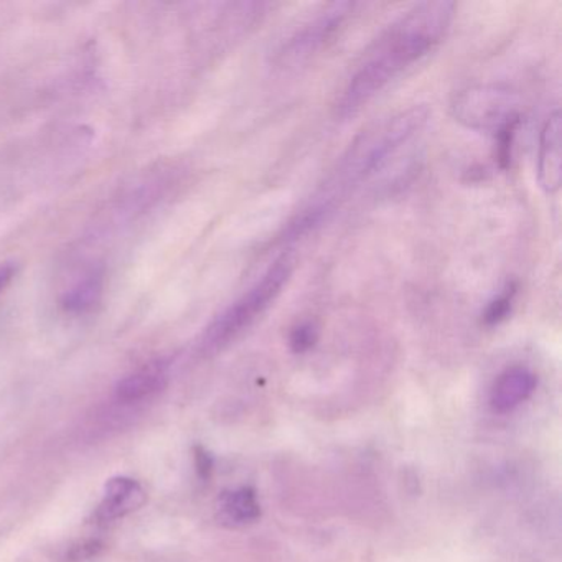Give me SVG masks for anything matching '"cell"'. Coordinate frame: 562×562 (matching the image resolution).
I'll use <instances>...</instances> for the list:
<instances>
[{
    "label": "cell",
    "instance_id": "cell-16",
    "mask_svg": "<svg viewBox=\"0 0 562 562\" xmlns=\"http://www.w3.org/2000/svg\"><path fill=\"white\" fill-rule=\"evenodd\" d=\"M15 276V266L14 265H4L0 266V294L8 289V285L11 284L12 279Z\"/></svg>",
    "mask_w": 562,
    "mask_h": 562
},
{
    "label": "cell",
    "instance_id": "cell-7",
    "mask_svg": "<svg viewBox=\"0 0 562 562\" xmlns=\"http://www.w3.org/2000/svg\"><path fill=\"white\" fill-rule=\"evenodd\" d=\"M538 386V378L529 368L509 367L496 378L490 391V406L495 413L506 414L529 400Z\"/></svg>",
    "mask_w": 562,
    "mask_h": 562
},
{
    "label": "cell",
    "instance_id": "cell-9",
    "mask_svg": "<svg viewBox=\"0 0 562 562\" xmlns=\"http://www.w3.org/2000/svg\"><path fill=\"white\" fill-rule=\"evenodd\" d=\"M169 370L162 361H154L139 368L117 383L116 400L123 404L143 403L166 390Z\"/></svg>",
    "mask_w": 562,
    "mask_h": 562
},
{
    "label": "cell",
    "instance_id": "cell-5",
    "mask_svg": "<svg viewBox=\"0 0 562 562\" xmlns=\"http://www.w3.org/2000/svg\"><path fill=\"white\" fill-rule=\"evenodd\" d=\"M353 8L355 5L350 2H341V4H334L325 9L318 18L304 25L284 45L281 52L282 64H297V61L307 60L311 55L321 50L340 31Z\"/></svg>",
    "mask_w": 562,
    "mask_h": 562
},
{
    "label": "cell",
    "instance_id": "cell-6",
    "mask_svg": "<svg viewBox=\"0 0 562 562\" xmlns=\"http://www.w3.org/2000/svg\"><path fill=\"white\" fill-rule=\"evenodd\" d=\"M561 113L555 110L549 114L539 134L538 182L546 193L561 189Z\"/></svg>",
    "mask_w": 562,
    "mask_h": 562
},
{
    "label": "cell",
    "instance_id": "cell-15",
    "mask_svg": "<svg viewBox=\"0 0 562 562\" xmlns=\"http://www.w3.org/2000/svg\"><path fill=\"white\" fill-rule=\"evenodd\" d=\"M195 465L196 470H199V475L203 476V479H209L213 472V460L210 457V453L206 452L202 447H196L195 449Z\"/></svg>",
    "mask_w": 562,
    "mask_h": 562
},
{
    "label": "cell",
    "instance_id": "cell-10",
    "mask_svg": "<svg viewBox=\"0 0 562 562\" xmlns=\"http://www.w3.org/2000/svg\"><path fill=\"white\" fill-rule=\"evenodd\" d=\"M218 516L229 526H245L258 521L261 516V503L255 490L249 486L229 490L218 499Z\"/></svg>",
    "mask_w": 562,
    "mask_h": 562
},
{
    "label": "cell",
    "instance_id": "cell-2",
    "mask_svg": "<svg viewBox=\"0 0 562 562\" xmlns=\"http://www.w3.org/2000/svg\"><path fill=\"white\" fill-rule=\"evenodd\" d=\"M429 108L419 104L364 127L341 154L311 203L292 220L288 235L297 238L325 222L341 200L380 172L387 160L426 126Z\"/></svg>",
    "mask_w": 562,
    "mask_h": 562
},
{
    "label": "cell",
    "instance_id": "cell-12",
    "mask_svg": "<svg viewBox=\"0 0 562 562\" xmlns=\"http://www.w3.org/2000/svg\"><path fill=\"white\" fill-rule=\"evenodd\" d=\"M516 291H518V288H516L515 284H509L498 297L493 299V301L486 305L485 312H483V324L488 325V327L502 324V322L512 314Z\"/></svg>",
    "mask_w": 562,
    "mask_h": 562
},
{
    "label": "cell",
    "instance_id": "cell-3",
    "mask_svg": "<svg viewBox=\"0 0 562 562\" xmlns=\"http://www.w3.org/2000/svg\"><path fill=\"white\" fill-rule=\"evenodd\" d=\"M294 258L282 255L262 278L249 288L238 301L233 302L206 328L202 337V351L215 355L225 350L236 338L241 337L261 315L278 301L294 272Z\"/></svg>",
    "mask_w": 562,
    "mask_h": 562
},
{
    "label": "cell",
    "instance_id": "cell-4",
    "mask_svg": "<svg viewBox=\"0 0 562 562\" xmlns=\"http://www.w3.org/2000/svg\"><path fill=\"white\" fill-rule=\"evenodd\" d=\"M519 98L505 85H475L460 91L452 101V114L462 126L498 134L519 121Z\"/></svg>",
    "mask_w": 562,
    "mask_h": 562
},
{
    "label": "cell",
    "instance_id": "cell-8",
    "mask_svg": "<svg viewBox=\"0 0 562 562\" xmlns=\"http://www.w3.org/2000/svg\"><path fill=\"white\" fill-rule=\"evenodd\" d=\"M146 502V490L137 480L130 476H114L104 485L97 518L100 521H114L143 508Z\"/></svg>",
    "mask_w": 562,
    "mask_h": 562
},
{
    "label": "cell",
    "instance_id": "cell-13",
    "mask_svg": "<svg viewBox=\"0 0 562 562\" xmlns=\"http://www.w3.org/2000/svg\"><path fill=\"white\" fill-rule=\"evenodd\" d=\"M318 341V327L314 322H301L292 328L289 345L294 353H307Z\"/></svg>",
    "mask_w": 562,
    "mask_h": 562
},
{
    "label": "cell",
    "instance_id": "cell-14",
    "mask_svg": "<svg viewBox=\"0 0 562 562\" xmlns=\"http://www.w3.org/2000/svg\"><path fill=\"white\" fill-rule=\"evenodd\" d=\"M103 549V546H101V542L98 541H87L83 542V544L77 546V548H74V551H71L70 558L74 559V561H83V559L93 558V555H97L98 552Z\"/></svg>",
    "mask_w": 562,
    "mask_h": 562
},
{
    "label": "cell",
    "instance_id": "cell-1",
    "mask_svg": "<svg viewBox=\"0 0 562 562\" xmlns=\"http://www.w3.org/2000/svg\"><path fill=\"white\" fill-rule=\"evenodd\" d=\"M456 4L437 0L414 5L374 41L338 98L337 116L350 117L367 106L394 78L426 57L449 32Z\"/></svg>",
    "mask_w": 562,
    "mask_h": 562
},
{
    "label": "cell",
    "instance_id": "cell-11",
    "mask_svg": "<svg viewBox=\"0 0 562 562\" xmlns=\"http://www.w3.org/2000/svg\"><path fill=\"white\" fill-rule=\"evenodd\" d=\"M103 292V272H90L81 281H78L74 288L65 292L64 299H61V307L70 314H87L100 304Z\"/></svg>",
    "mask_w": 562,
    "mask_h": 562
}]
</instances>
